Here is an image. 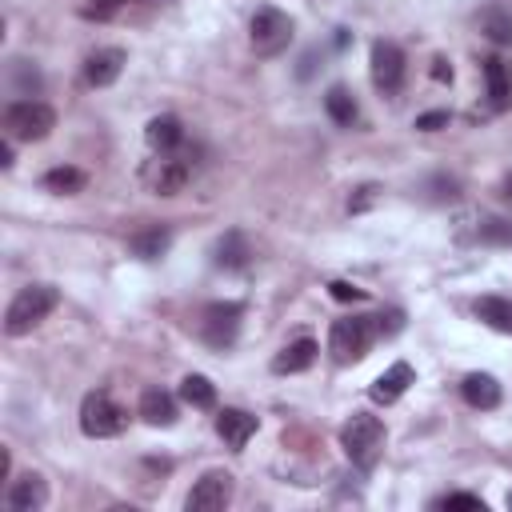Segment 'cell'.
<instances>
[{
    "label": "cell",
    "mask_w": 512,
    "mask_h": 512,
    "mask_svg": "<svg viewBox=\"0 0 512 512\" xmlns=\"http://www.w3.org/2000/svg\"><path fill=\"white\" fill-rule=\"evenodd\" d=\"M436 508H472V512H484V500L472 496V492H448L436 500Z\"/></svg>",
    "instance_id": "1f68e13d"
},
{
    "label": "cell",
    "mask_w": 512,
    "mask_h": 512,
    "mask_svg": "<svg viewBox=\"0 0 512 512\" xmlns=\"http://www.w3.org/2000/svg\"><path fill=\"white\" fill-rule=\"evenodd\" d=\"M240 320H244V304L240 300H212L200 312V340L216 352L232 348L240 336Z\"/></svg>",
    "instance_id": "52a82bcc"
},
{
    "label": "cell",
    "mask_w": 512,
    "mask_h": 512,
    "mask_svg": "<svg viewBox=\"0 0 512 512\" xmlns=\"http://www.w3.org/2000/svg\"><path fill=\"white\" fill-rule=\"evenodd\" d=\"M472 308H476V320H480V324H488V328L512 336V300H508V296H480Z\"/></svg>",
    "instance_id": "7402d4cb"
},
{
    "label": "cell",
    "mask_w": 512,
    "mask_h": 512,
    "mask_svg": "<svg viewBox=\"0 0 512 512\" xmlns=\"http://www.w3.org/2000/svg\"><path fill=\"white\" fill-rule=\"evenodd\" d=\"M168 248H172V232L164 224H148V228H140V232L128 236V252L136 260H160Z\"/></svg>",
    "instance_id": "44dd1931"
},
{
    "label": "cell",
    "mask_w": 512,
    "mask_h": 512,
    "mask_svg": "<svg viewBox=\"0 0 512 512\" xmlns=\"http://www.w3.org/2000/svg\"><path fill=\"white\" fill-rule=\"evenodd\" d=\"M372 320H376V336H396V332L404 328V312H400V308H384V312H376Z\"/></svg>",
    "instance_id": "4dcf8cb0"
},
{
    "label": "cell",
    "mask_w": 512,
    "mask_h": 512,
    "mask_svg": "<svg viewBox=\"0 0 512 512\" xmlns=\"http://www.w3.org/2000/svg\"><path fill=\"white\" fill-rule=\"evenodd\" d=\"M56 304H60V292H56L52 284H24V288L12 296L8 312H4V332H8V336L32 332Z\"/></svg>",
    "instance_id": "7a4b0ae2"
},
{
    "label": "cell",
    "mask_w": 512,
    "mask_h": 512,
    "mask_svg": "<svg viewBox=\"0 0 512 512\" xmlns=\"http://www.w3.org/2000/svg\"><path fill=\"white\" fill-rule=\"evenodd\" d=\"M216 432H220V440H224L232 452H240V448L256 436V416L244 412V408H220V416H216Z\"/></svg>",
    "instance_id": "2e32d148"
},
{
    "label": "cell",
    "mask_w": 512,
    "mask_h": 512,
    "mask_svg": "<svg viewBox=\"0 0 512 512\" xmlns=\"http://www.w3.org/2000/svg\"><path fill=\"white\" fill-rule=\"evenodd\" d=\"M508 508H512V492H508Z\"/></svg>",
    "instance_id": "ab89813d"
},
{
    "label": "cell",
    "mask_w": 512,
    "mask_h": 512,
    "mask_svg": "<svg viewBox=\"0 0 512 512\" xmlns=\"http://www.w3.org/2000/svg\"><path fill=\"white\" fill-rule=\"evenodd\" d=\"M248 260H252V244H248V236L244 232H224L216 244H212V264L216 268H224V272H240V268H248Z\"/></svg>",
    "instance_id": "e0dca14e"
},
{
    "label": "cell",
    "mask_w": 512,
    "mask_h": 512,
    "mask_svg": "<svg viewBox=\"0 0 512 512\" xmlns=\"http://www.w3.org/2000/svg\"><path fill=\"white\" fill-rule=\"evenodd\" d=\"M4 504H8L12 512H40V508L48 504V484H44V476H40V472L16 476V480L8 484V492H4Z\"/></svg>",
    "instance_id": "7c38bea8"
},
{
    "label": "cell",
    "mask_w": 512,
    "mask_h": 512,
    "mask_svg": "<svg viewBox=\"0 0 512 512\" xmlns=\"http://www.w3.org/2000/svg\"><path fill=\"white\" fill-rule=\"evenodd\" d=\"M12 84H16L20 96L32 100V92H40V72H36V64H28V60H12Z\"/></svg>",
    "instance_id": "83f0119b"
},
{
    "label": "cell",
    "mask_w": 512,
    "mask_h": 512,
    "mask_svg": "<svg viewBox=\"0 0 512 512\" xmlns=\"http://www.w3.org/2000/svg\"><path fill=\"white\" fill-rule=\"evenodd\" d=\"M444 124H448V112H444V108H440V112H424V116L416 120L420 132H436V128H444Z\"/></svg>",
    "instance_id": "e575fe53"
},
{
    "label": "cell",
    "mask_w": 512,
    "mask_h": 512,
    "mask_svg": "<svg viewBox=\"0 0 512 512\" xmlns=\"http://www.w3.org/2000/svg\"><path fill=\"white\" fill-rule=\"evenodd\" d=\"M472 240L484 244V248H512V220H504V216H484V220L472 228Z\"/></svg>",
    "instance_id": "484cf974"
},
{
    "label": "cell",
    "mask_w": 512,
    "mask_h": 512,
    "mask_svg": "<svg viewBox=\"0 0 512 512\" xmlns=\"http://www.w3.org/2000/svg\"><path fill=\"white\" fill-rule=\"evenodd\" d=\"M120 4L124 0H88V4H80V16L84 20H112L120 12Z\"/></svg>",
    "instance_id": "f546056e"
},
{
    "label": "cell",
    "mask_w": 512,
    "mask_h": 512,
    "mask_svg": "<svg viewBox=\"0 0 512 512\" xmlns=\"http://www.w3.org/2000/svg\"><path fill=\"white\" fill-rule=\"evenodd\" d=\"M484 80H488V104H492V112H504L512 104V68L500 56H488L484 60Z\"/></svg>",
    "instance_id": "ffe728a7"
},
{
    "label": "cell",
    "mask_w": 512,
    "mask_h": 512,
    "mask_svg": "<svg viewBox=\"0 0 512 512\" xmlns=\"http://www.w3.org/2000/svg\"><path fill=\"white\" fill-rule=\"evenodd\" d=\"M144 180H148V188H152L156 196H176V192L192 180V164H188L184 156L168 152V156H160V160H152V164L144 168Z\"/></svg>",
    "instance_id": "9c48e42d"
},
{
    "label": "cell",
    "mask_w": 512,
    "mask_h": 512,
    "mask_svg": "<svg viewBox=\"0 0 512 512\" xmlns=\"http://www.w3.org/2000/svg\"><path fill=\"white\" fill-rule=\"evenodd\" d=\"M292 32H296L292 16L280 12V8H272V4H260L252 12V20H248V36H252L256 56H280L292 44Z\"/></svg>",
    "instance_id": "277c9868"
},
{
    "label": "cell",
    "mask_w": 512,
    "mask_h": 512,
    "mask_svg": "<svg viewBox=\"0 0 512 512\" xmlns=\"http://www.w3.org/2000/svg\"><path fill=\"white\" fill-rule=\"evenodd\" d=\"M372 340H376V320L372 316H340L328 328V352H332L336 364L364 360L368 348H372Z\"/></svg>",
    "instance_id": "3957f363"
},
{
    "label": "cell",
    "mask_w": 512,
    "mask_h": 512,
    "mask_svg": "<svg viewBox=\"0 0 512 512\" xmlns=\"http://www.w3.org/2000/svg\"><path fill=\"white\" fill-rule=\"evenodd\" d=\"M376 192H380L376 184H364V188H356V196L348 200V208H352V212H364V208H368V204L376 200Z\"/></svg>",
    "instance_id": "836d02e7"
},
{
    "label": "cell",
    "mask_w": 512,
    "mask_h": 512,
    "mask_svg": "<svg viewBox=\"0 0 512 512\" xmlns=\"http://www.w3.org/2000/svg\"><path fill=\"white\" fill-rule=\"evenodd\" d=\"M316 352H320V344H316L312 336H296L292 344H284V348L272 356V372H276V376L304 372V368H312V364H316Z\"/></svg>",
    "instance_id": "9a60e30c"
},
{
    "label": "cell",
    "mask_w": 512,
    "mask_h": 512,
    "mask_svg": "<svg viewBox=\"0 0 512 512\" xmlns=\"http://www.w3.org/2000/svg\"><path fill=\"white\" fill-rule=\"evenodd\" d=\"M140 416H144V424H152V428H172L176 416H180L176 396L164 392V388H144V396H140Z\"/></svg>",
    "instance_id": "ac0fdd59"
},
{
    "label": "cell",
    "mask_w": 512,
    "mask_h": 512,
    "mask_svg": "<svg viewBox=\"0 0 512 512\" xmlns=\"http://www.w3.org/2000/svg\"><path fill=\"white\" fill-rule=\"evenodd\" d=\"M180 400L200 408V412H208V408H216V384L208 376H200V372H188L180 380Z\"/></svg>",
    "instance_id": "d4e9b609"
},
{
    "label": "cell",
    "mask_w": 512,
    "mask_h": 512,
    "mask_svg": "<svg viewBox=\"0 0 512 512\" xmlns=\"http://www.w3.org/2000/svg\"><path fill=\"white\" fill-rule=\"evenodd\" d=\"M412 384H416L412 364H408V360H396V364H388V368L368 384V396H372L376 404H396Z\"/></svg>",
    "instance_id": "8fae6325"
},
{
    "label": "cell",
    "mask_w": 512,
    "mask_h": 512,
    "mask_svg": "<svg viewBox=\"0 0 512 512\" xmlns=\"http://www.w3.org/2000/svg\"><path fill=\"white\" fill-rule=\"evenodd\" d=\"M144 140H148V148L152 152H160V156H168V152H176L180 144H184V124L176 120V116H152L148 120V128H144Z\"/></svg>",
    "instance_id": "d6986e66"
},
{
    "label": "cell",
    "mask_w": 512,
    "mask_h": 512,
    "mask_svg": "<svg viewBox=\"0 0 512 512\" xmlns=\"http://www.w3.org/2000/svg\"><path fill=\"white\" fill-rule=\"evenodd\" d=\"M432 80H440V84H444V80H452V64H448L444 56H436V60H432Z\"/></svg>",
    "instance_id": "d590c367"
},
{
    "label": "cell",
    "mask_w": 512,
    "mask_h": 512,
    "mask_svg": "<svg viewBox=\"0 0 512 512\" xmlns=\"http://www.w3.org/2000/svg\"><path fill=\"white\" fill-rule=\"evenodd\" d=\"M52 128H56V112L44 100H12L4 108V132H8V140L32 144V140H44Z\"/></svg>",
    "instance_id": "5b68a950"
},
{
    "label": "cell",
    "mask_w": 512,
    "mask_h": 512,
    "mask_svg": "<svg viewBox=\"0 0 512 512\" xmlns=\"http://www.w3.org/2000/svg\"><path fill=\"white\" fill-rule=\"evenodd\" d=\"M404 52H400V44H392V40H376L372 44V84L384 92V96H392V92H400L404 88Z\"/></svg>",
    "instance_id": "ba28073f"
},
{
    "label": "cell",
    "mask_w": 512,
    "mask_h": 512,
    "mask_svg": "<svg viewBox=\"0 0 512 512\" xmlns=\"http://www.w3.org/2000/svg\"><path fill=\"white\" fill-rule=\"evenodd\" d=\"M500 196H504V200H508V204H512V172H508V176H504V184H500Z\"/></svg>",
    "instance_id": "74e56055"
},
{
    "label": "cell",
    "mask_w": 512,
    "mask_h": 512,
    "mask_svg": "<svg viewBox=\"0 0 512 512\" xmlns=\"http://www.w3.org/2000/svg\"><path fill=\"white\" fill-rule=\"evenodd\" d=\"M456 196H460V180H456V176L436 172V176L428 180V200H432V204H448V200H456Z\"/></svg>",
    "instance_id": "f1b7e54d"
},
{
    "label": "cell",
    "mask_w": 512,
    "mask_h": 512,
    "mask_svg": "<svg viewBox=\"0 0 512 512\" xmlns=\"http://www.w3.org/2000/svg\"><path fill=\"white\" fill-rule=\"evenodd\" d=\"M124 48H96L88 60H84V80L92 84V88H108V84H116V76L124 72Z\"/></svg>",
    "instance_id": "5bb4252c"
},
{
    "label": "cell",
    "mask_w": 512,
    "mask_h": 512,
    "mask_svg": "<svg viewBox=\"0 0 512 512\" xmlns=\"http://www.w3.org/2000/svg\"><path fill=\"white\" fill-rule=\"evenodd\" d=\"M460 396H464V404H472V408H480V412H492V408H500L504 388H500V380L488 376V372H468V376L460 380Z\"/></svg>",
    "instance_id": "4fadbf2b"
},
{
    "label": "cell",
    "mask_w": 512,
    "mask_h": 512,
    "mask_svg": "<svg viewBox=\"0 0 512 512\" xmlns=\"http://www.w3.org/2000/svg\"><path fill=\"white\" fill-rule=\"evenodd\" d=\"M128 428V412L108 396V392H88L80 400V432L92 440H108L120 436Z\"/></svg>",
    "instance_id": "8992f818"
},
{
    "label": "cell",
    "mask_w": 512,
    "mask_h": 512,
    "mask_svg": "<svg viewBox=\"0 0 512 512\" xmlns=\"http://www.w3.org/2000/svg\"><path fill=\"white\" fill-rule=\"evenodd\" d=\"M228 500H232V476L228 472H204L192 484L184 508L188 512H220V508H228Z\"/></svg>",
    "instance_id": "30bf717a"
},
{
    "label": "cell",
    "mask_w": 512,
    "mask_h": 512,
    "mask_svg": "<svg viewBox=\"0 0 512 512\" xmlns=\"http://www.w3.org/2000/svg\"><path fill=\"white\" fill-rule=\"evenodd\" d=\"M480 28H484V36L492 44L508 48L512 44V8H484L480 12Z\"/></svg>",
    "instance_id": "4316f807"
},
{
    "label": "cell",
    "mask_w": 512,
    "mask_h": 512,
    "mask_svg": "<svg viewBox=\"0 0 512 512\" xmlns=\"http://www.w3.org/2000/svg\"><path fill=\"white\" fill-rule=\"evenodd\" d=\"M144 4H168V0H144Z\"/></svg>",
    "instance_id": "f35d334b"
},
{
    "label": "cell",
    "mask_w": 512,
    "mask_h": 512,
    "mask_svg": "<svg viewBox=\"0 0 512 512\" xmlns=\"http://www.w3.org/2000/svg\"><path fill=\"white\" fill-rule=\"evenodd\" d=\"M324 112H328L340 128H352V124L360 120V104H356V96H352L344 84H332V88H328V96H324Z\"/></svg>",
    "instance_id": "603a6c76"
},
{
    "label": "cell",
    "mask_w": 512,
    "mask_h": 512,
    "mask_svg": "<svg viewBox=\"0 0 512 512\" xmlns=\"http://www.w3.org/2000/svg\"><path fill=\"white\" fill-rule=\"evenodd\" d=\"M328 292H332V300H340V304H356V300H364V296H368L364 288H356V284H348V280H332V284H328Z\"/></svg>",
    "instance_id": "d6a6232c"
},
{
    "label": "cell",
    "mask_w": 512,
    "mask_h": 512,
    "mask_svg": "<svg viewBox=\"0 0 512 512\" xmlns=\"http://www.w3.org/2000/svg\"><path fill=\"white\" fill-rule=\"evenodd\" d=\"M340 448L348 452V460L356 464V468H372L376 460H380V452H384V424H380V416H372V412H352L348 420H344V428H340Z\"/></svg>",
    "instance_id": "6da1fadb"
},
{
    "label": "cell",
    "mask_w": 512,
    "mask_h": 512,
    "mask_svg": "<svg viewBox=\"0 0 512 512\" xmlns=\"http://www.w3.org/2000/svg\"><path fill=\"white\" fill-rule=\"evenodd\" d=\"M0 164H4V168H12V140L0 148Z\"/></svg>",
    "instance_id": "8d00e7d4"
},
{
    "label": "cell",
    "mask_w": 512,
    "mask_h": 512,
    "mask_svg": "<svg viewBox=\"0 0 512 512\" xmlns=\"http://www.w3.org/2000/svg\"><path fill=\"white\" fill-rule=\"evenodd\" d=\"M40 184H44V192H52V196H76V192H84L88 176H84L80 168H72V164H60V168H48V172L40 176Z\"/></svg>",
    "instance_id": "cb8c5ba5"
}]
</instances>
